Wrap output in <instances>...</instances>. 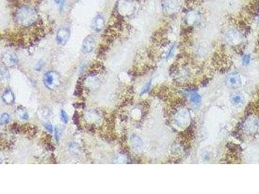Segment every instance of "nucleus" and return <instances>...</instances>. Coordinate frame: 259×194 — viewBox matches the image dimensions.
Listing matches in <instances>:
<instances>
[{"instance_id": "nucleus-1", "label": "nucleus", "mask_w": 259, "mask_h": 194, "mask_svg": "<svg viewBox=\"0 0 259 194\" xmlns=\"http://www.w3.org/2000/svg\"><path fill=\"white\" fill-rule=\"evenodd\" d=\"M38 14L31 7L22 6L16 13V20L20 26L28 27L33 25L38 20Z\"/></svg>"}, {"instance_id": "nucleus-9", "label": "nucleus", "mask_w": 259, "mask_h": 194, "mask_svg": "<svg viewBox=\"0 0 259 194\" xmlns=\"http://www.w3.org/2000/svg\"><path fill=\"white\" fill-rule=\"evenodd\" d=\"M2 100L7 105L13 104L15 100L13 92L11 89H7L2 94Z\"/></svg>"}, {"instance_id": "nucleus-4", "label": "nucleus", "mask_w": 259, "mask_h": 194, "mask_svg": "<svg viewBox=\"0 0 259 194\" xmlns=\"http://www.w3.org/2000/svg\"><path fill=\"white\" fill-rule=\"evenodd\" d=\"M70 36V29L65 27H62L59 29L57 31L56 40L59 44L64 45L68 42Z\"/></svg>"}, {"instance_id": "nucleus-8", "label": "nucleus", "mask_w": 259, "mask_h": 194, "mask_svg": "<svg viewBox=\"0 0 259 194\" xmlns=\"http://www.w3.org/2000/svg\"><path fill=\"white\" fill-rule=\"evenodd\" d=\"M104 27V20L101 16H97L93 22V28L96 32H101Z\"/></svg>"}, {"instance_id": "nucleus-22", "label": "nucleus", "mask_w": 259, "mask_h": 194, "mask_svg": "<svg viewBox=\"0 0 259 194\" xmlns=\"http://www.w3.org/2000/svg\"><path fill=\"white\" fill-rule=\"evenodd\" d=\"M54 2L56 3L59 5V6L62 8L64 6V2H65V0H54Z\"/></svg>"}, {"instance_id": "nucleus-20", "label": "nucleus", "mask_w": 259, "mask_h": 194, "mask_svg": "<svg viewBox=\"0 0 259 194\" xmlns=\"http://www.w3.org/2000/svg\"><path fill=\"white\" fill-rule=\"evenodd\" d=\"M174 53V47H171V48L169 50V51L168 53V54L167 56V59H168V58H171L172 56V55H173Z\"/></svg>"}, {"instance_id": "nucleus-13", "label": "nucleus", "mask_w": 259, "mask_h": 194, "mask_svg": "<svg viewBox=\"0 0 259 194\" xmlns=\"http://www.w3.org/2000/svg\"><path fill=\"white\" fill-rule=\"evenodd\" d=\"M9 120H10V116H9V115L7 113H3L1 116L0 123H1L2 125L7 124L9 122Z\"/></svg>"}, {"instance_id": "nucleus-5", "label": "nucleus", "mask_w": 259, "mask_h": 194, "mask_svg": "<svg viewBox=\"0 0 259 194\" xmlns=\"http://www.w3.org/2000/svg\"><path fill=\"white\" fill-rule=\"evenodd\" d=\"M163 7L165 11L168 13H174L177 11L180 7L179 0H164Z\"/></svg>"}, {"instance_id": "nucleus-23", "label": "nucleus", "mask_w": 259, "mask_h": 194, "mask_svg": "<svg viewBox=\"0 0 259 194\" xmlns=\"http://www.w3.org/2000/svg\"><path fill=\"white\" fill-rule=\"evenodd\" d=\"M55 137H56V141H59V138H60V132H59V128H55Z\"/></svg>"}, {"instance_id": "nucleus-19", "label": "nucleus", "mask_w": 259, "mask_h": 194, "mask_svg": "<svg viewBox=\"0 0 259 194\" xmlns=\"http://www.w3.org/2000/svg\"><path fill=\"white\" fill-rule=\"evenodd\" d=\"M45 128L49 131H50V132H52V131H53V125L50 124V123H46L45 124Z\"/></svg>"}, {"instance_id": "nucleus-21", "label": "nucleus", "mask_w": 259, "mask_h": 194, "mask_svg": "<svg viewBox=\"0 0 259 194\" xmlns=\"http://www.w3.org/2000/svg\"><path fill=\"white\" fill-rule=\"evenodd\" d=\"M150 85H151V82H148V83L145 85V87H144L142 91V94L145 93H147V92L148 91V89H149V88H150Z\"/></svg>"}, {"instance_id": "nucleus-16", "label": "nucleus", "mask_w": 259, "mask_h": 194, "mask_svg": "<svg viewBox=\"0 0 259 194\" xmlns=\"http://www.w3.org/2000/svg\"><path fill=\"white\" fill-rule=\"evenodd\" d=\"M60 117H61V120L63 122H64L65 124H67L69 121V116L68 115V114L66 113V112L64 110H62L60 112Z\"/></svg>"}, {"instance_id": "nucleus-6", "label": "nucleus", "mask_w": 259, "mask_h": 194, "mask_svg": "<svg viewBox=\"0 0 259 194\" xmlns=\"http://www.w3.org/2000/svg\"><path fill=\"white\" fill-rule=\"evenodd\" d=\"M95 45V40L91 36L86 37L83 41L82 45V50L84 53H90L91 52Z\"/></svg>"}, {"instance_id": "nucleus-14", "label": "nucleus", "mask_w": 259, "mask_h": 194, "mask_svg": "<svg viewBox=\"0 0 259 194\" xmlns=\"http://www.w3.org/2000/svg\"><path fill=\"white\" fill-rule=\"evenodd\" d=\"M242 100H243L241 96H239V95L233 96L232 97V99H231V101H232L233 104H234L235 105H238V104H241L242 102Z\"/></svg>"}, {"instance_id": "nucleus-7", "label": "nucleus", "mask_w": 259, "mask_h": 194, "mask_svg": "<svg viewBox=\"0 0 259 194\" xmlns=\"http://www.w3.org/2000/svg\"><path fill=\"white\" fill-rule=\"evenodd\" d=\"M3 60L5 65L13 66L18 63V58L16 55L13 53H7L4 54Z\"/></svg>"}, {"instance_id": "nucleus-12", "label": "nucleus", "mask_w": 259, "mask_h": 194, "mask_svg": "<svg viewBox=\"0 0 259 194\" xmlns=\"http://www.w3.org/2000/svg\"><path fill=\"white\" fill-rule=\"evenodd\" d=\"M198 16V14L196 12H190L187 15V20H188L189 23H194L197 20Z\"/></svg>"}, {"instance_id": "nucleus-2", "label": "nucleus", "mask_w": 259, "mask_h": 194, "mask_svg": "<svg viewBox=\"0 0 259 194\" xmlns=\"http://www.w3.org/2000/svg\"><path fill=\"white\" fill-rule=\"evenodd\" d=\"M117 9L121 16H130L135 13L136 5L133 0H119Z\"/></svg>"}, {"instance_id": "nucleus-3", "label": "nucleus", "mask_w": 259, "mask_h": 194, "mask_svg": "<svg viewBox=\"0 0 259 194\" xmlns=\"http://www.w3.org/2000/svg\"><path fill=\"white\" fill-rule=\"evenodd\" d=\"M43 81L45 87L51 90L56 89L61 84L60 76L55 71H49L45 73Z\"/></svg>"}, {"instance_id": "nucleus-18", "label": "nucleus", "mask_w": 259, "mask_h": 194, "mask_svg": "<svg viewBox=\"0 0 259 194\" xmlns=\"http://www.w3.org/2000/svg\"><path fill=\"white\" fill-rule=\"evenodd\" d=\"M19 115H20V118L23 120H26L28 118V115L25 111H22L20 113H19Z\"/></svg>"}, {"instance_id": "nucleus-10", "label": "nucleus", "mask_w": 259, "mask_h": 194, "mask_svg": "<svg viewBox=\"0 0 259 194\" xmlns=\"http://www.w3.org/2000/svg\"><path fill=\"white\" fill-rule=\"evenodd\" d=\"M226 38L229 42L235 43L238 38H240V34L238 33L236 31L231 30L227 33Z\"/></svg>"}, {"instance_id": "nucleus-17", "label": "nucleus", "mask_w": 259, "mask_h": 194, "mask_svg": "<svg viewBox=\"0 0 259 194\" xmlns=\"http://www.w3.org/2000/svg\"><path fill=\"white\" fill-rule=\"evenodd\" d=\"M250 59H251L250 56L248 54L244 55V57L242 58V62L244 65H247L249 63V62H250Z\"/></svg>"}, {"instance_id": "nucleus-11", "label": "nucleus", "mask_w": 259, "mask_h": 194, "mask_svg": "<svg viewBox=\"0 0 259 194\" xmlns=\"http://www.w3.org/2000/svg\"><path fill=\"white\" fill-rule=\"evenodd\" d=\"M227 82L230 86L237 87L240 85V79L238 76L236 75H233L229 78Z\"/></svg>"}, {"instance_id": "nucleus-15", "label": "nucleus", "mask_w": 259, "mask_h": 194, "mask_svg": "<svg viewBox=\"0 0 259 194\" xmlns=\"http://www.w3.org/2000/svg\"><path fill=\"white\" fill-rule=\"evenodd\" d=\"M190 100L192 102L198 104L201 101V96L197 93H194L190 96Z\"/></svg>"}]
</instances>
